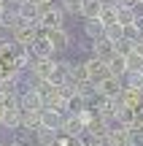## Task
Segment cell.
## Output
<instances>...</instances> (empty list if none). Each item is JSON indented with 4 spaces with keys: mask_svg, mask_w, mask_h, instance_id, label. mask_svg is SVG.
<instances>
[{
    "mask_svg": "<svg viewBox=\"0 0 143 146\" xmlns=\"http://www.w3.org/2000/svg\"><path fill=\"white\" fill-rule=\"evenodd\" d=\"M38 27H41V33L68 27V16H65V11L59 8V3L51 5V8H43V11H41V22H38Z\"/></svg>",
    "mask_w": 143,
    "mask_h": 146,
    "instance_id": "1",
    "label": "cell"
},
{
    "mask_svg": "<svg viewBox=\"0 0 143 146\" xmlns=\"http://www.w3.org/2000/svg\"><path fill=\"white\" fill-rule=\"evenodd\" d=\"M54 68H57V57H35L27 73L32 78H38V81H51Z\"/></svg>",
    "mask_w": 143,
    "mask_h": 146,
    "instance_id": "2",
    "label": "cell"
},
{
    "mask_svg": "<svg viewBox=\"0 0 143 146\" xmlns=\"http://www.w3.org/2000/svg\"><path fill=\"white\" fill-rule=\"evenodd\" d=\"M19 106H22V111H35V114H41L46 108L43 98L32 87H19Z\"/></svg>",
    "mask_w": 143,
    "mask_h": 146,
    "instance_id": "3",
    "label": "cell"
},
{
    "mask_svg": "<svg viewBox=\"0 0 143 146\" xmlns=\"http://www.w3.org/2000/svg\"><path fill=\"white\" fill-rule=\"evenodd\" d=\"M43 35L51 41V46H54V52H57V54L70 52V46H73V33H70L68 27H62V30H46Z\"/></svg>",
    "mask_w": 143,
    "mask_h": 146,
    "instance_id": "4",
    "label": "cell"
},
{
    "mask_svg": "<svg viewBox=\"0 0 143 146\" xmlns=\"http://www.w3.org/2000/svg\"><path fill=\"white\" fill-rule=\"evenodd\" d=\"M84 65H86V78H89L95 87L103 81V78H108V76H111V70H108V62H105V60L89 57V60H84Z\"/></svg>",
    "mask_w": 143,
    "mask_h": 146,
    "instance_id": "5",
    "label": "cell"
},
{
    "mask_svg": "<svg viewBox=\"0 0 143 146\" xmlns=\"http://www.w3.org/2000/svg\"><path fill=\"white\" fill-rule=\"evenodd\" d=\"M38 27L35 25H27V22H19V25L14 27V33H11V41L14 43H19V46H30L32 41L38 38Z\"/></svg>",
    "mask_w": 143,
    "mask_h": 146,
    "instance_id": "6",
    "label": "cell"
},
{
    "mask_svg": "<svg viewBox=\"0 0 143 146\" xmlns=\"http://www.w3.org/2000/svg\"><path fill=\"white\" fill-rule=\"evenodd\" d=\"M27 52L32 54V57H57V52H54V46H51V41H49L43 33H38V38L27 46Z\"/></svg>",
    "mask_w": 143,
    "mask_h": 146,
    "instance_id": "7",
    "label": "cell"
},
{
    "mask_svg": "<svg viewBox=\"0 0 143 146\" xmlns=\"http://www.w3.org/2000/svg\"><path fill=\"white\" fill-rule=\"evenodd\" d=\"M122 89H124V81L116 78V76H108V78H103V81L97 84V95H100V98H119Z\"/></svg>",
    "mask_w": 143,
    "mask_h": 146,
    "instance_id": "8",
    "label": "cell"
},
{
    "mask_svg": "<svg viewBox=\"0 0 143 146\" xmlns=\"http://www.w3.org/2000/svg\"><path fill=\"white\" fill-rule=\"evenodd\" d=\"M62 122H65V114H59V111H54V108H43L41 111V127H46V130L59 133L62 130Z\"/></svg>",
    "mask_w": 143,
    "mask_h": 146,
    "instance_id": "9",
    "label": "cell"
},
{
    "mask_svg": "<svg viewBox=\"0 0 143 146\" xmlns=\"http://www.w3.org/2000/svg\"><path fill=\"white\" fill-rule=\"evenodd\" d=\"M62 135H68V138H73V141H78L81 135H84V125L78 122V116L76 114H65V122H62Z\"/></svg>",
    "mask_w": 143,
    "mask_h": 146,
    "instance_id": "10",
    "label": "cell"
},
{
    "mask_svg": "<svg viewBox=\"0 0 143 146\" xmlns=\"http://www.w3.org/2000/svg\"><path fill=\"white\" fill-rule=\"evenodd\" d=\"M0 127L3 130L16 133L22 127V108H3V116H0Z\"/></svg>",
    "mask_w": 143,
    "mask_h": 146,
    "instance_id": "11",
    "label": "cell"
},
{
    "mask_svg": "<svg viewBox=\"0 0 143 146\" xmlns=\"http://www.w3.org/2000/svg\"><path fill=\"white\" fill-rule=\"evenodd\" d=\"M89 49H92V57L105 60V62L113 57V54H116V52H113V43L108 41V38H97V41H92V43H89Z\"/></svg>",
    "mask_w": 143,
    "mask_h": 146,
    "instance_id": "12",
    "label": "cell"
},
{
    "mask_svg": "<svg viewBox=\"0 0 143 146\" xmlns=\"http://www.w3.org/2000/svg\"><path fill=\"white\" fill-rule=\"evenodd\" d=\"M119 103H124V106H130V108H143V92L140 89H130V87H124L122 89V95H119Z\"/></svg>",
    "mask_w": 143,
    "mask_h": 146,
    "instance_id": "13",
    "label": "cell"
},
{
    "mask_svg": "<svg viewBox=\"0 0 143 146\" xmlns=\"http://www.w3.org/2000/svg\"><path fill=\"white\" fill-rule=\"evenodd\" d=\"M108 70H111V76H116V78H122V81H124V76L130 73V68H127V57L113 54V57L108 60Z\"/></svg>",
    "mask_w": 143,
    "mask_h": 146,
    "instance_id": "14",
    "label": "cell"
},
{
    "mask_svg": "<svg viewBox=\"0 0 143 146\" xmlns=\"http://www.w3.org/2000/svg\"><path fill=\"white\" fill-rule=\"evenodd\" d=\"M81 33H84V38L92 43V41H97V38H103V35H105V27H103L97 19H89V22H84Z\"/></svg>",
    "mask_w": 143,
    "mask_h": 146,
    "instance_id": "15",
    "label": "cell"
},
{
    "mask_svg": "<svg viewBox=\"0 0 143 146\" xmlns=\"http://www.w3.org/2000/svg\"><path fill=\"white\" fill-rule=\"evenodd\" d=\"M100 8H103L100 0H81V19L84 22L97 19V16H100Z\"/></svg>",
    "mask_w": 143,
    "mask_h": 146,
    "instance_id": "16",
    "label": "cell"
},
{
    "mask_svg": "<svg viewBox=\"0 0 143 146\" xmlns=\"http://www.w3.org/2000/svg\"><path fill=\"white\" fill-rule=\"evenodd\" d=\"M57 135H59V133H54V130L38 127V130L32 133V141H35L38 146H54V143H57Z\"/></svg>",
    "mask_w": 143,
    "mask_h": 146,
    "instance_id": "17",
    "label": "cell"
},
{
    "mask_svg": "<svg viewBox=\"0 0 143 146\" xmlns=\"http://www.w3.org/2000/svg\"><path fill=\"white\" fill-rule=\"evenodd\" d=\"M38 127H41V114H35V111H22V127L19 130L35 133Z\"/></svg>",
    "mask_w": 143,
    "mask_h": 146,
    "instance_id": "18",
    "label": "cell"
},
{
    "mask_svg": "<svg viewBox=\"0 0 143 146\" xmlns=\"http://www.w3.org/2000/svg\"><path fill=\"white\" fill-rule=\"evenodd\" d=\"M97 22H100L103 27H108V25H119V22H116V5H111V3L103 5V8H100V16H97Z\"/></svg>",
    "mask_w": 143,
    "mask_h": 146,
    "instance_id": "19",
    "label": "cell"
},
{
    "mask_svg": "<svg viewBox=\"0 0 143 146\" xmlns=\"http://www.w3.org/2000/svg\"><path fill=\"white\" fill-rule=\"evenodd\" d=\"M70 81H73V84L89 81V78H86V65H84V60H73V65H70Z\"/></svg>",
    "mask_w": 143,
    "mask_h": 146,
    "instance_id": "20",
    "label": "cell"
},
{
    "mask_svg": "<svg viewBox=\"0 0 143 146\" xmlns=\"http://www.w3.org/2000/svg\"><path fill=\"white\" fill-rule=\"evenodd\" d=\"M59 8L65 16H81V0H59Z\"/></svg>",
    "mask_w": 143,
    "mask_h": 146,
    "instance_id": "21",
    "label": "cell"
},
{
    "mask_svg": "<svg viewBox=\"0 0 143 146\" xmlns=\"http://www.w3.org/2000/svg\"><path fill=\"white\" fill-rule=\"evenodd\" d=\"M113 52L122 54V57H130V54L135 52V43H132V41H127V38H122V41L113 43Z\"/></svg>",
    "mask_w": 143,
    "mask_h": 146,
    "instance_id": "22",
    "label": "cell"
},
{
    "mask_svg": "<svg viewBox=\"0 0 143 146\" xmlns=\"http://www.w3.org/2000/svg\"><path fill=\"white\" fill-rule=\"evenodd\" d=\"M103 38H108L111 43L122 41V38H124V30H122V25H108V27H105V35H103Z\"/></svg>",
    "mask_w": 143,
    "mask_h": 146,
    "instance_id": "23",
    "label": "cell"
},
{
    "mask_svg": "<svg viewBox=\"0 0 143 146\" xmlns=\"http://www.w3.org/2000/svg\"><path fill=\"white\" fill-rule=\"evenodd\" d=\"M122 30H124V38H127V41H132V43H135V41H138V38L143 35V30H140L138 25H135V22H132V25H124Z\"/></svg>",
    "mask_w": 143,
    "mask_h": 146,
    "instance_id": "24",
    "label": "cell"
},
{
    "mask_svg": "<svg viewBox=\"0 0 143 146\" xmlns=\"http://www.w3.org/2000/svg\"><path fill=\"white\" fill-rule=\"evenodd\" d=\"M127 68L130 70H143V57H138V54H130V57H127Z\"/></svg>",
    "mask_w": 143,
    "mask_h": 146,
    "instance_id": "25",
    "label": "cell"
},
{
    "mask_svg": "<svg viewBox=\"0 0 143 146\" xmlns=\"http://www.w3.org/2000/svg\"><path fill=\"white\" fill-rule=\"evenodd\" d=\"M32 3H35L38 8L43 11V8H51V5H57V0H32Z\"/></svg>",
    "mask_w": 143,
    "mask_h": 146,
    "instance_id": "26",
    "label": "cell"
},
{
    "mask_svg": "<svg viewBox=\"0 0 143 146\" xmlns=\"http://www.w3.org/2000/svg\"><path fill=\"white\" fill-rule=\"evenodd\" d=\"M135 54H138V57H143V35L135 41Z\"/></svg>",
    "mask_w": 143,
    "mask_h": 146,
    "instance_id": "27",
    "label": "cell"
},
{
    "mask_svg": "<svg viewBox=\"0 0 143 146\" xmlns=\"http://www.w3.org/2000/svg\"><path fill=\"white\" fill-rule=\"evenodd\" d=\"M11 5H14V8H19V5H24V3H30V0H8Z\"/></svg>",
    "mask_w": 143,
    "mask_h": 146,
    "instance_id": "28",
    "label": "cell"
},
{
    "mask_svg": "<svg viewBox=\"0 0 143 146\" xmlns=\"http://www.w3.org/2000/svg\"><path fill=\"white\" fill-rule=\"evenodd\" d=\"M140 146H143V133H140Z\"/></svg>",
    "mask_w": 143,
    "mask_h": 146,
    "instance_id": "29",
    "label": "cell"
},
{
    "mask_svg": "<svg viewBox=\"0 0 143 146\" xmlns=\"http://www.w3.org/2000/svg\"><path fill=\"white\" fill-rule=\"evenodd\" d=\"M0 41H3V33H0Z\"/></svg>",
    "mask_w": 143,
    "mask_h": 146,
    "instance_id": "30",
    "label": "cell"
},
{
    "mask_svg": "<svg viewBox=\"0 0 143 146\" xmlns=\"http://www.w3.org/2000/svg\"><path fill=\"white\" fill-rule=\"evenodd\" d=\"M0 116H3V108H0Z\"/></svg>",
    "mask_w": 143,
    "mask_h": 146,
    "instance_id": "31",
    "label": "cell"
},
{
    "mask_svg": "<svg viewBox=\"0 0 143 146\" xmlns=\"http://www.w3.org/2000/svg\"><path fill=\"white\" fill-rule=\"evenodd\" d=\"M0 146H5V143H0Z\"/></svg>",
    "mask_w": 143,
    "mask_h": 146,
    "instance_id": "32",
    "label": "cell"
}]
</instances>
